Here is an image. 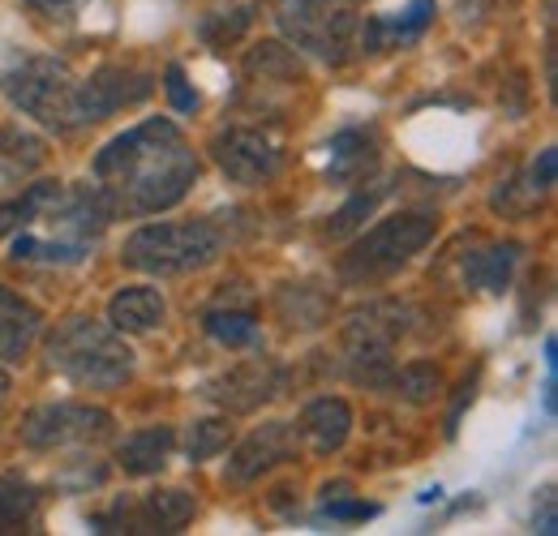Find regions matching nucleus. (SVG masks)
<instances>
[{"label":"nucleus","mask_w":558,"mask_h":536,"mask_svg":"<svg viewBox=\"0 0 558 536\" xmlns=\"http://www.w3.org/2000/svg\"><path fill=\"white\" fill-rule=\"evenodd\" d=\"M90 172L112 215H159L194 190L198 155L168 117H150L112 137L95 155Z\"/></svg>","instance_id":"1"},{"label":"nucleus","mask_w":558,"mask_h":536,"mask_svg":"<svg viewBox=\"0 0 558 536\" xmlns=\"http://www.w3.org/2000/svg\"><path fill=\"white\" fill-rule=\"evenodd\" d=\"M48 365L90 391H112L134 378V352L112 322L73 314L48 336Z\"/></svg>","instance_id":"2"},{"label":"nucleus","mask_w":558,"mask_h":536,"mask_svg":"<svg viewBox=\"0 0 558 536\" xmlns=\"http://www.w3.org/2000/svg\"><path fill=\"white\" fill-rule=\"evenodd\" d=\"M0 90L22 117L39 121L44 130L73 134L82 125H95L90 121V103H86V82L65 61L26 57L22 65H13L0 77Z\"/></svg>","instance_id":"3"},{"label":"nucleus","mask_w":558,"mask_h":536,"mask_svg":"<svg viewBox=\"0 0 558 536\" xmlns=\"http://www.w3.org/2000/svg\"><path fill=\"white\" fill-rule=\"evenodd\" d=\"M223 232L210 219H172V223H142L125 241L121 263L142 275H190L219 258Z\"/></svg>","instance_id":"4"},{"label":"nucleus","mask_w":558,"mask_h":536,"mask_svg":"<svg viewBox=\"0 0 558 536\" xmlns=\"http://www.w3.org/2000/svg\"><path fill=\"white\" fill-rule=\"evenodd\" d=\"M434 215L425 210H400V215H387L383 223H374L369 232H361L349 245V254L340 258V279L349 283H374V279H387L404 263H413L421 249L434 241Z\"/></svg>","instance_id":"5"},{"label":"nucleus","mask_w":558,"mask_h":536,"mask_svg":"<svg viewBox=\"0 0 558 536\" xmlns=\"http://www.w3.org/2000/svg\"><path fill=\"white\" fill-rule=\"evenodd\" d=\"M271 4H276L279 31L296 48L323 57L327 65H344L352 57L361 17L349 4H340V0H271Z\"/></svg>","instance_id":"6"},{"label":"nucleus","mask_w":558,"mask_h":536,"mask_svg":"<svg viewBox=\"0 0 558 536\" xmlns=\"http://www.w3.org/2000/svg\"><path fill=\"white\" fill-rule=\"evenodd\" d=\"M404 305L396 301H378V305H365L356 309L349 322H344V365L356 382L365 387H391V374H396V361H391V348L396 339L404 336Z\"/></svg>","instance_id":"7"},{"label":"nucleus","mask_w":558,"mask_h":536,"mask_svg":"<svg viewBox=\"0 0 558 536\" xmlns=\"http://www.w3.org/2000/svg\"><path fill=\"white\" fill-rule=\"evenodd\" d=\"M112 434V412L90 407V403H44L31 407L17 425L22 447L31 451H61V447H86Z\"/></svg>","instance_id":"8"},{"label":"nucleus","mask_w":558,"mask_h":536,"mask_svg":"<svg viewBox=\"0 0 558 536\" xmlns=\"http://www.w3.org/2000/svg\"><path fill=\"white\" fill-rule=\"evenodd\" d=\"M198 502L185 489H155L142 502H117L95 515V533H181L194 520Z\"/></svg>","instance_id":"9"},{"label":"nucleus","mask_w":558,"mask_h":536,"mask_svg":"<svg viewBox=\"0 0 558 536\" xmlns=\"http://www.w3.org/2000/svg\"><path fill=\"white\" fill-rule=\"evenodd\" d=\"M210 159L219 163V172L232 185H267L279 172V146L263 130H223L210 137Z\"/></svg>","instance_id":"10"},{"label":"nucleus","mask_w":558,"mask_h":536,"mask_svg":"<svg viewBox=\"0 0 558 536\" xmlns=\"http://www.w3.org/2000/svg\"><path fill=\"white\" fill-rule=\"evenodd\" d=\"M279 387H283V374H279L276 361H245V365H232L223 369L219 378H210L203 387V400H210L223 412H254L267 400H276Z\"/></svg>","instance_id":"11"},{"label":"nucleus","mask_w":558,"mask_h":536,"mask_svg":"<svg viewBox=\"0 0 558 536\" xmlns=\"http://www.w3.org/2000/svg\"><path fill=\"white\" fill-rule=\"evenodd\" d=\"M288 460H296V429H292L288 421H267V425H258L245 442H236L223 480H228V485H250V480H258L263 472H271L276 464H288Z\"/></svg>","instance_id":"12"},{"label":"nucleus","mask_w":558,"mask_h":536,"mask_svg":"<svg viewBox=\"0 0 558 536\" xmlns=\"http://www.w3.org/2000/svg\"><path fill=\"white\" fill-rule=\"evenodd\" d=\"M86 82V103H90V121H104L121 108H134L142 103L150 90H155V73L134 65H104L95 69Z\"/></svg>","instance_id":"13"},{"label":"nucleus","mask_w":558,"mask_h":536,"mask_svg":"<svg viewBox=\"0 0 558 536\" xmlns=\"http://www.w3.org/2000/svg\"><path fill=\"white\" fill-rule=\"evenodd\" d=\"M434 22V0H409L404 9L396 13H374L361 22L356 31V48H369V52H383V48H400V44H413L421 39V31Z\"/></svg>","instance_id":"14"},{"label":"nucleus","mask_w":558,"mask_h":536,"mask_svg":"<svg viewBox=\"0 0 558 536\" xmlns=\"http://www.w3.org/2000/svg\"><path fill=\"white\" fill-rule=\"evenodd\" d=\"M352 434V407L340 395H323L301 412V425H296V438H305V447L314 455H331L349 442Z\"/></svg>","instance_id":"15"},{"label":"nucleus","mask_w":558,"mask_h":536,"mask_svg":"<svg viewBox=\"0 0 558 536\" xmlns=\"http://www.w3.org/2000/svg\"><path fill=\"white\" fill-rule=\"evenodd\" d=\"M331 159H327V181L344 185V190H356L374 176L378 168V137L369 130H344V134L331 137Z\"/></svg>","instance_id":"16"},{"label":"nucleus","mask_w":558,"mask_h":536,"mask_svg":"<svg viewBox=\"0 0 558 536\" xmlns=\"http://www.w3.org/2000/svg\"><path fill=\"white\" fill-rule=\"evenodd\" d=\"M108 322L121 336H146V331H155V327L168 322V301L150 283H130V288H121L108 301Z\"/></svg>","instance_id":"17"},{"label":"nucleus","mask_w":558,"mask_h":536,"mask_svg":"<svg viewBox=\"0 0 558 536\" xmlns=\"http://www.w3.org/2000/svg\"><path fill=\"white\" fill-rule=\"evenodd\" d=\"M39 327H44V314L26 296H17L13 288L0 283V361L4 365H17L31 352Z\"/></svg>","instance_id":"18"},{"label":"nucleus","mask_w":558,"mask_h":536,"mask_svg":"<svg viewBox=\"0 0 558 536\" xmlns=\"http://www.w3.org/2000/svg\"><path fill=\"white\" fill-rule=\"evenodd\" d=\"M172 447H177L172 425H150V429L130 434L117 447V464H121V472H130V476H155V472H163Z\"/></svg>","instance_id":"19"},{"label":"nucleus","mask_w":558,"mask_h":536,"mask_svg":"<svg viewBox=\"0 0 558 536\" xmlns=\"http://www.w3.org/2000/svg\"><path fill=\"white\" fill-rule=\"evenodd\" d=\"M65 198V185L61 181H35L26 185L17 198H9L0 206V236H13L22 228H35L39 219H48V210Z\"/></svg>","instance_id":"20"},{"label":"nucleus","mask_w":558,"mask_h":536,"mask_svg":"<svg viewBox=\"0 0 558 536\" xmlns=\"http://www.w3.org/2000/svg\"><path fill=\"white\" fill-rule=\"evenodd\" d=\"M520 254H524V245H515V241L486 245V249L469 254L464 258V283L477 288V292H502L511 283V270L520 263Z\"/></svg>","instance_id":"21"},{"label":"nucleus","mask_w":558,"mask_h":536,"mask_svg":"<svg viewBox=\"0 0 558 536\" xmlns=\"http://www.w3.org/2000/svg\"><path fill=\"white\" fill-rule=\"evenodd\" d=\"M203 331L223 348H250L258 339V322H254V309L250 305H232L228 296L219 305H210L203 314Z\"/></svg>","instance_id":"22"},{"label":"nucleus","mask_w":558,"mask_h":536,"mask_svg":"<svg viewBox=\"0 0 558 536\" xmlns=\"http://www.w3.org/2000/svg\"><path fill=\"white\" fill-rule=\"evenodd\" d=\"M44 507L39 485L22 476H0V533H26Z\"/></svg>","instance_id":"23"},{"label":"nucleus","mask_w":558,"mask_h":536,"mask_svg":"<svg viewBox=\"0 0 558 536\" xmlns=\"http://www.w3.org/2000/svg\"><path fill=\"white\" fill-rule=\"evenodd\" d=\"M245 73L258 77V82H305L301 57L292 48H283V44H258V48H250Z\"/></svg>","instance_id":"24"},{"label":"nucleus","mask_w":558,"mask_h":536,"mask_svg":"<svg viewBox=\"0 0 558 536\" xmlns=\"http://www.w3.org/2000/svg\"><path fill=\"white\" fill-rule=\"evenodd\" d=\"M254 22V4H232V9H215L198 22V35L207 39L210 48H228L236 44Z\"/></svg>","instance_id":"25"},{"label":"nucleus","mask_w":558,"mask_h":536,"mask_svg":"<svg viewBox=\"0 0 558 536\" xmlns=\"http://www.w3.org/2000/svg\"><path fill=\"white\" fill-rule=\"evenodd\" d=\"M232 447V421L228 416H207V421H194L190 434H185V455L194 464H203L210 455L228 451Z\"/></svg>","instance_id":"26"},{"label":"nucleus","mask_w":558,"mask_h":536,"mask_svg":"<svg viewBox=\"0 0 558 536\" xmlns=\"http://www.w3.org/2000/svg\"><path fill=\"white\" fill-rule=\"evenodd\" d=\"M391 387H396V395L409 403H429L438 391H442V374L429 365V361H409L404 369H396L391 374Z\"/></svg>","instance_id":"27"},{"label":"nucleus","mask_w":558,"mask_h":536,"mask_svg":"<svg viewBox=\"0 0 558 536\" xmlns=\"http://www.w3.org/2000/svg\"><path fill=\"white\" fill-rule=\"evenodd\" d=\"M44 142L35 134H26L22 125H0V159L13 168V172H35L44 163Z\"/></svg>","instance_id":"28"},{"label":"nucleus","mask_w":558,"mask_h":536,"mask_svg":"<svg viewBox=\"0 0 558 536\" xmlns=\"http://www.w3.org/2000/svg\"><path fill=\"white\" fill-rule=\"evenodd\" d=\"M378 198H383V190H369V194H365V185H356V198H352L349 206H344V210H340V215L327 223V232H331V236H344V232H352V228H356V223H361V219H365V215L378 206Z\"/></svg>","instance_id":"29"},{"label":"nucleus","mask_w":558,"mask_h":536,"mask_svg":"<svg viewBox=\"0 0 558 536\" xmlns=\"http://www.w3.org/2000/svg\"><path fill=\"white\" fill-rule=\"evenodd\" d=\"M323 515L327 520H340V524H356V520H374L378 507L374 502H361V498H344V489H336V498L323 502Z\"/></svg>","instance_id":"30"},{"label":"nucleus","mask_w":558,"mask_h":536,"mask_svg":"<svg viewBox=\"0 0 558 536\" xmlns=\"http://www.w3.org/2000/svg\"><path fill=\"white\" fill-rule=\"evenodd\" d=\"M163 90H168V99H172L177 112H194V108H198V90L190 86V77H185L181 65L163 69Z\"/></svg>","instance_id":"31"},{"label":"nucleus","mask_w":558,"mask_h":536,"mask_svg":"<svg viewBox=\"0 0 558 536\" xmlns=\"http://www.w3.org/2000/svg\"><path fill=\"white\" fill-rule=\"evenodd\" d=\"M555 172H558V150L555 146H546V150L533 159V168H529V176H524V181L546 198V194L555 190Z\"/></svg>","instance_id":"32"},{"label":"nucleus","mask_w":558,"mask_h":536,"mask_svg":"<svg viewBox=\"0 0 558 536\" xmlns=\"http://www.w3.org/2000/svg\"><path fill=\"white\" fill-rule=\"evenodd\" d=\"M533 524H537V533L555 536L558 533V515H555V489H542V515L533 511Z\"/></svg>","instance_id":"33"},{"label":"nucleus","mask_w":558,"mask_h":536,"mask_svg":"<svg viewBox=\"0 0 558 536\" xmlns=\"http://www.w3.org/2000/svg\"><path fill=\"white\" fill-rule=\"evenodd\" d=\"M489 9H494V0H460V17L464 22H482Z\"/></svg>","instance_id":"34"},{"label":"nucleus","mask_w":558,"mask_h":536,"mask_svg":"<svg viewBox=\"0 0 558 536\" xmlns=\"http://www.w3.org/2000/svg\"><path fill=\"white\" fill-rule=\"evenodd\" d=\"M31 4H35V9H44V13H52V17H57V13H70L73 4H77V0H31Z\"/></svg>","instance_id":"35"},{"label":"nucleus","mask_w":558,"mask_h":536,"mask_svg":"<svg viewBox=\"0 0 558 536\" xmlns=\"http://www.w3.org/2000/svg\"><path fill=\"white\" fill-rule=\"evenodd\" d=\"M9 400V374H4V369H0V403Z\"/></svg>","instance_id":"36"}]
</instances>
